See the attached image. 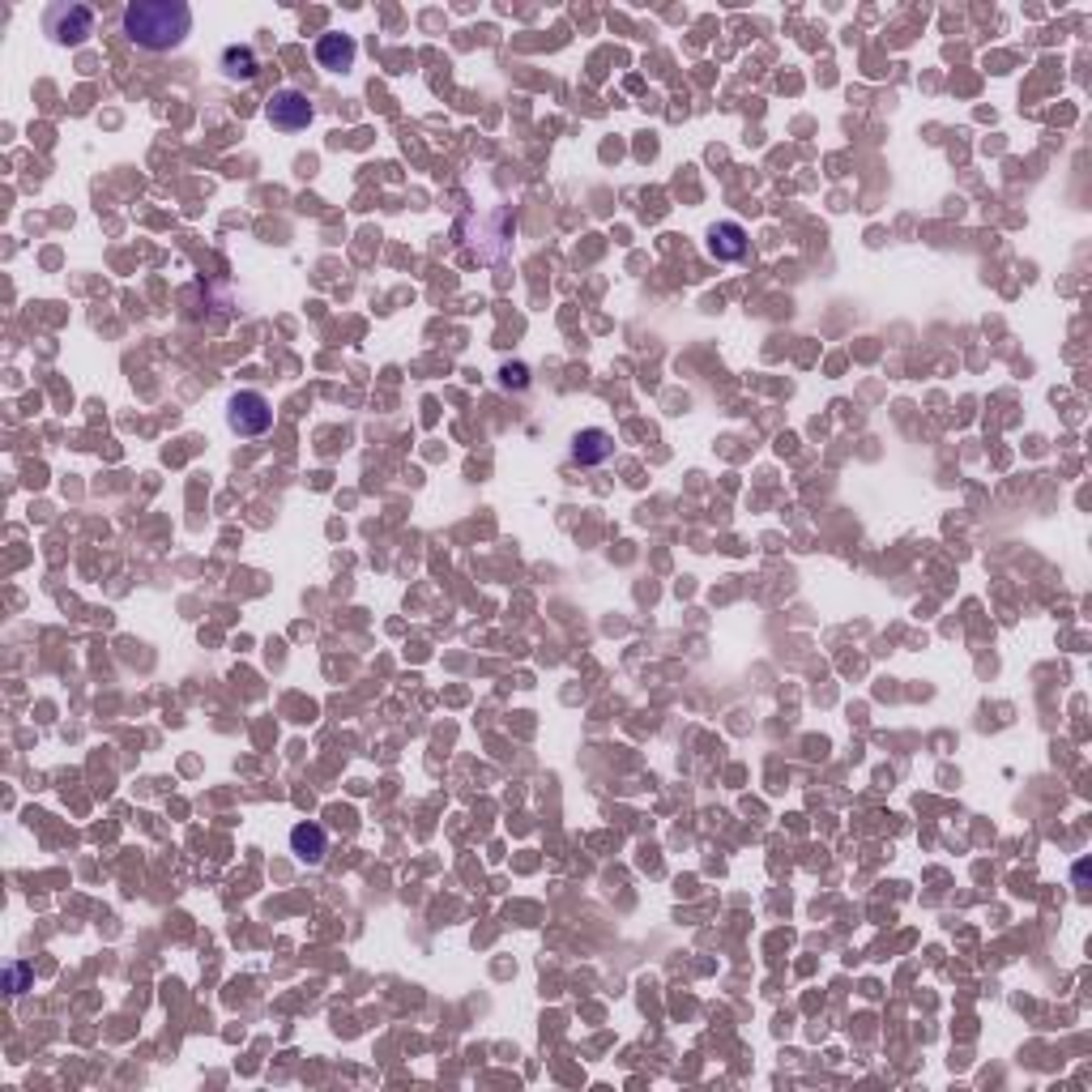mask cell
<instances>
[{"label": "cell", "mask_w": 1092, "mask_h": 1092, "mask_svg": "<svg viewBox=\"0 0 1092 1092\" xmlns=\"http://www.w3.org/2000/svg\"><path fill=\"white\" fill-rule=\"evenodd\" d=\"M120 30L136 52H175L193 30L184 0H132L120 14Z\"/></svg>", "instance_id": "obj_1"}, {"label": "cell", "mask_w": 1092, "mask_h": 1092, "mask_svg": "<svg viewBox=\"0 0 1092 1092\" xmlns=\"http://www.w3.org/2000/svg\"><path fill=\"white\" fill-rule=\"evenodd\" d=\"M43 30H48L60 48H77V43H85L90 34H95V9L60 0V5H52L48 14H43Z\"/></svg>", "instance_id": "obj_2"}, {"label": "cell", "mask_w": 1092, "mask_h": 1092, "mask_svg": "<svg viewBox=\"0 0 1092 1092\" xmlns=\"http://www.w3.org/2000/svg\"><path fill=\"white\" fill-rule=\"evenodd\" d=\"M226 423H231V431L235 436H265L269 427H273V405H269V397L265 393H256V389H244V393H235L231 401H226Z\"/></svg>", "instance_id": "obj_3"}, {"label": "cell", "mask_w": 1092, "mask_h": 1092, "mask_svg": "<svg viewBox=\"0 0 1092 1092\" xmlns=\"http://www.w3.org/2000/svg\"><path fill=\"white\" fill-rule=\"evenodd\" d=\"M312 116H316V107H312V99L303 95V90H278V95L269 99V107H265V120H269L273 128H282V132L307 128Z\"/></svg>", "instance_id": "obj_4"}, {"label": "cell", "mask_w": 1092, "mask_h": 1092, "mask_svg": "<svg viewBox=\"0 0 1092 1092\" xmlns=\"http://www.w3.org/2000/svg\"><path fill=\"white\" fill-rule=\"evenodd\" d=\"M354 56H358V43L350 34H321L316 39V65L329 69V73H350L354 69Z\"/></svg>", "instance_id": "obj_5"}, {"label": "cell", "mask_w": 1092, "mask_h": 1092, "mask_svg": "<svg viewBox=\"0 0 1092 1092\" xmlns=\"http://www.w3.org/2000/svg\"><path fill=\"white\" fill-rule=\"evenodd\" d=\"M615 457V436L602 431V427H585L576 440H572V462L576 466H602Z\"/></svg>", "instance_id": "obj_6"}, {"label": "cell", "mask_w": 1092, "mask_h": 1092, "mask_svg": "<svg viewBox=\"0 0 1092 1092\" xmlns=\"http://www.w3.org/2000/svg\"><path fill=\"white\" fill-rule=\"evenodd\" d=\"M709 252L717 260H743L747 256V231L739 222H717L709 226Z\"/></svg>", "instance_id": "obj_7"}, {"label": "cell", "mask_w": 1092, "mask_h": 1092, "mask_svg": "<svg viewBox=\"0 0 1092 1092\" xmlns=\"http://www.w3.org/2000/svg\"><path fill=\"white\" fill-rule=\"evenodd\" d=\"M291 849L299 862H307V867H321L325 853H329V837L321 824H295L291 828Z\"/></svg>", "instance_id": "obj_8"}, {"label": "cell", "mask_w": 1092, "mask_h": 1092, "mask_svg": "<svg viewBox=\"0 0 1092 1092\" xmlns=\"http://www.w3.org/2000/svg\"><path fill=\"white\" fill-rule=\"evenodd\" d=\"M222 73L231 77V81H252L260 73L256 65V52L252 48H240V43H231V48H222Z\"/></svg>", "instance_id": "obj_9"}, {"label": "cell", "mask_w": 1092, "mask_h": 1092, "mask_svg": "<svg viewBox=\"0 0 1092 1092\" xmlns=\"http://www.w3.org/2000/svg\"><path fill=\"white\" fill-rule=\"evenodd\" d=\"M5 982H9V994H22L26 982H30V969H26V965H14V969L5 973Z\"/></svg>", "instance_id": "obj_10"}, {"label": "cell", "mask_w": 1092, "mask_h": 1092, "mask_svg": "<svg viewBox=\"0 0 1092 1092\" xmlns=\"http://www.w3.org/2000/svg\"><path fill=\"white\" fill-rule=\"evenodd\" d=\"M504 384H525V368H504Z\"/></svg>", "instance_id": "obj_11"}]
</instances>
